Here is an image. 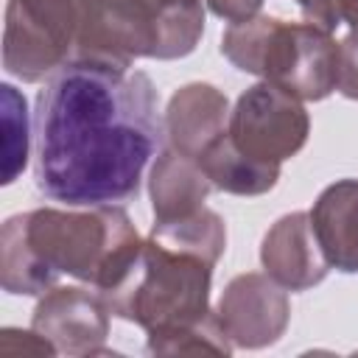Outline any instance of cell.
Returning a JSON list of instances; mask_svg holds the SVG:
<instances>
[{
	"label": "cell",
	"mask_w": 358,
	"mask_h": 358,
	"mask_svg": "<svg viewBox=\"0 0 358 358\" xmlns=\"http://www.w3.org/2000/svg\"><path fill=\"white\" fill-rule=\"evenodd\" d=\"M140 243L137 227L117 204L17 213L0 229V282L3 291L22 296L50 291L59 277H76L103 291Z\"/></svg>",
	"instance_id": "7a4b0ae2"
},
{
	"label": "cell",
	"mask_w": 358,
	"mask_h": 358,
	"mask_svg": "<svg viewBox=\"0 0 358 358\" xmlns=\"http://www.w3.org/2000/svg\"><path fill=\"white\" fill-rule=\"evenodd\" d=\"M336 90L350 98L358 101V34H347L338 42V53H336Z\"/></svg>",
	"instance_id": "ac0fdd59"
},
{
	"label": "cell",
	"mask_w": 358,
	"mask_h": 358,
	"mask_svg": "<svg viewBox=\"0 0 358 358\" xmlns=\"http://www.w3.org/2000/svg\"><path fill=\"white\" fill-rule=\"evenodd\" d=\"M260 263L266 274L285 291H308L319 285L330 263L319 246L310 213H288L271 224L260 243Z\"/></svg>",
	"instance_id": "30bf717a"
},
{
	"label": "cell",
	"mask_w": 358,
	"mask_h": 358,
	"mask_svg": "<svg viewBox=\"0 0 358 358\" xmlns=\"http://www.w3.org/2000/svg\"><path fill=\"white\" fill-rule=\"evenodd\" d=\"M213 263L145 238L126 268L101 291L112 316L165 333L207 319Z\"/></svg>",
	"instance_id": "3957f363"
},
{
	"label": "cell",
	"mask_w": 358,
	"mask_h": 358,
	"mask_svg": "<svg viewBox=\"0 0 358 358\" xmlns=\"http://www.w3.org/2000/svg\"><path fill=\"white\" fill-rule=\"evenodd\" d=\"M310 224L330 268L358 274V179L327 185L313 201Z\"/></svg>",
	"instance_id": "7c38bea8"
},
{
	"label": "cell",
	"mask_w": 358,
	"mask_h": 358,
	"mask_svg": "<svg viewBox=\"0 0 358 358\" xmlns=\"http://www.w3.org/2000/svg\"><path fill=\"white\" fill-rule=\"evenodd\" d=\"M215 313L232 347L260 350L280 341L291 319V305L285 288L268 274L246 271L227 282Z\"/></svg>",
	"instance_id": "ba28073f"
},
{
	"label": "cell",
	"mask_w": 358,
	"mask_h": 358,
	"mask_svg": "<svg viewBox=\"0 0 358 358\" xmlns=\"http://www.w3.org/2000/svg\"><path fill=\"white\" fill-rule=\"evenodd\" d=\"M294 3L305 14V22H313V25L330 31V34L338 28L336 11H333V0H294Z\"/></svg>",
	"instance_id": "ffe728a7"
},
{
	"label": "cell",
	"mask_w": 358,
	"mask_h": 358,
	"mask_svg": "<svg viewBox=\"0 0 358 358\" xmlns=\"http://www.w3.org/2000/svg\"><path fill=\"white\" fill-rule=\"evenodd\" d=\"M84 28V0H8L3 67L25 84L50 78L76 59Z\"/></svg>",
	"instance_id": "8992f818"
},
{
	"label": "cell",
	"mask_w": 358,
	"mask_h": 358,
	"mask_svg": "<svg viewBox=\"0 0 358 358\" xmlns=\"http://www.w3.org/2000/svg\"><path fill=\"white\" fill-rule=\"evenodd\" d=\"M229 101L227 95L204 81L179 87L165 109V134L171 148L199 159L218 137L227 134Z\"/></svg>",
	"instance_id": "8fae6325"
},
{
	"label": "cell",
	"mask_w": 358,
	"mask_h": 358,
	"mask_svg": "<svg viewBox=\"0 0 358 358\" xmlns=\"http://www.w3.org/2000/svg\"><path fill=\"white\" fill-rule=\"evenodd\" d=\"M109 305L101 291L81 285H53L34 308L31 327L48 338L56 352L98 355L109 336Z\"/></svg>",
	"instance_id": "9c48e42d"
},
{
	"label": "cell",
	"mask_w": 358,
	"mask_h": 358,
	"mask_svg": "<svg viewBox=\"0 0 358 358\" xmlns=\"http://www.w3.org/2000/svg\"><path fill=\"white\" fill-rule=\"evenodd\" d=\"M204 34V0H84L76 56L134 64L182 59Z\"/></svg>",
	"instance_id": "5b68a950"
},
{
	"label": "cell",
	"mask_w": 358,
	"mask_h": 358,
	"mask_svg": "<svg viewBox=\"0 0 358 358\" xmlns=\"http://www.w3.org/2000/svg\"><path fill=\"white\" fill-rule=\"evenodd\" d=\"M333 11L338 25H350V31L358 34V0H333Z\"/></svg>",
	"instance_id": "44dd1931"
},
{
	"label": "cell",
	"mask_w": 358,
	"mask_h": 358,
	"mask_svg": "<svg viewBox=\"0 0 358 358\" xmlns=\"http://www.w3.org/2000/svg\"><path fill=\"white\" fill-rule=\"evenodd\" d=\"M159 95L134 64L76 56L36 95V187L67 207L120 204L157 151Z\"/></svg>",
	"instance_id": "6da1fadb"
},
{
	"label": "cell",
	"mask_w": 358,
	"mask_h": 358,
	"mask_svg": "<svg viewBox=\"0 0 358 358\" xmlns=\"http://www.w3.org/2000/svg\"><path fill=\"white\" fill-rule=\"evenodd\" d=\"M148 238H154L162 246L179 249V252L199 255V257H204L213 266L218 263V257L227 249L224 218L215 210H210V207H201V210H196L190 215H182V218L154 221Z\"/></svg>",
	"instance_id": "9a60e30c"
},
{
	"label": "cell",
	"mask_w": 358,
	"mask_h": 358,
	"mask_svg": "<svg viewBox=\"0 0 358 358\" xmlns=\"http://www.w3.org/2000/svg\"><path fill=\"white\" fill-rule=\"evenodd\" d=\"M204 6L227 22H241V20L260 14L263 0H204Z\"/></svg>",
	"instance_id": "d6986e66"
},
{
	"label": "cell",
	"mask_w": 358,
	"mask_h": 358,
	"mask_svg": "<svg viewBox=\"0 0 358 358\" xmlns=\"http://www.w3.org/2000/svg\"><path fill=\"white\" fill-rule=\"evenodd\" d=\"M0 92H3V129H6L3 185H11L28 162V109H25V98L11 84H3Z\"/></svg>",
	"instance_id": "e0dca14e"
},
{
	"label": "cell",
	"mask_w": 358,
	"mask_h": 358,
	"mask_svg": "<svg viewBox=\"0 0 358 358\" xmlns=\"http://www.w3.org/2000/svg\"><path fill=\"white\" fill-rule=\"evenodd\" d=\"M213 185L201 165L176 148H162L148 179L154 221H171L204 207Z\"/></svg>",
	"instance_id": "4fadbf2b"
},
{
	"label": "cell",
	"mask_w": 358,
	"mask_h": 358,
	"mask_svg": "<svg viewBox=\"0 0 358 358\" xmlns=\"http://www.w3.org/2000/svg\"><path fill=\"white\" fill-rule=\"evenodd\" d=\"M196 162L201 165V171L207 173L215 190H224L232 196H263L280 179V165H266L246 157L232 145L227 134L218 137Z\"/></svg>",
	"instance_id": "5bb4252c"
},
{
	"label": "cell",
	"mask_w": 358,
	"mask_h": 358,
	"mask_svg": "<svg viewBox=\"0 0 358 358\" xmlns=\"http://www.w3.org/2000/svg\"><path fill=\"white\" fill-rule=\"evenodd\" d=\"M145 350L151 355H199V352H213V355H229L235 347L227 338L218 313L213 310L207 319L193 322L187 327L165 330V333H148Z\"/></svg>",
	"instance_id": "2e32d148"
},
{
	"label": "cell",
	"mask_w": 358,
	"mask_h": 358,
	"mask_svg": "<svg viewBox=\"0 0 358 358\" xmlns=\"http://www.w3.org/2000/svg\"><path fill=\"white\" fill-rule=\"evenodd\" d=\"M308 134L310 117L302 98L271 81H257L249 87L235 101L227 123V137L232 145L266 165H282L285 159L296 157L305 148Z\"/></svg>",
	"instance_id": "52a82bcc"
},
{
	"label": "cell",
	"mask_w": 358,
	"mask_h": 358,
	"mask_svg": "<svg viewBox=\"0 0 358 358\" xmlns=\"http://www.w3.org/2000/svg\"><path fill=\"white\" fill-rule=\"evenodd\" d=\"M221 53L238 70L271 81L302 101H322L336 92L338 42L313 22L255 14L227 25Z\"/></svg>",
	"instance_id": "277c9868"
}]
</instances>
